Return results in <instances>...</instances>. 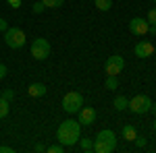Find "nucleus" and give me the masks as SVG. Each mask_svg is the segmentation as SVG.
I'll list each match as a JSON object with an SVG mask.
<instances>
[{
    "label": "nucleus",
    "instance_id": "nucleus-1",
    "mask_svg": "<svg viewBox=\"0 0 156 153\" xmlns=\"http://www.w3.org/2000/svg\"><path fill=\"white\" fill-rule=\"evenodd\" d=\"M56 139L62 147H73L75 143L81 139V124L79 120H65L60 122L58 130H56Z\"/></svg>",
    "mask_w": 156,
    "mask_h": 153
},
{
    "label": "nucleus",
    "instance_id": "nucleus-2",
    "mask_svg": "<svg viewBox=\"0 0 156 153\" xmlns=\"http://www.w3.org/2000/svg\"><path fill=\"white\" fill-rule=\"evenodd\" d=\"M117 149V135L112 130H100L94 139V151L96 153H112Z\"/></svg>",
    "mask_w": 156,
    "mask_h": 153
},
{
    "label": "nucleus",
    "instance_id": "nucleus-3",
    "mask_svg": "<svg viewBox=\"0 0 156 153\" xmlns=\"http://www.w3.org/2000/svg\"><path fill=\"white\" fill-rule=\"evenodd\" d=\"M83 106V95L79 91H69V93L62 97V110L67 114H77Z\"/></svg>",
    "mask_w": 156,
    "mask_h": 153
},
{
    "label": "nucleus",
    "instance_id": "nucleus-4",
    "mask_svg": "<svg viewBox=\"0 0 156 153\" xmlns=\"http://www.w3.org/2000/svg\"><path fill=\"white\" fill-rule=\"evenodd\" d=\"M4 42H6V46L9 48H23L25 46V31L23 29H19V27H9L6 31H4Z\"/></svg>",
    "mask_w": 156,
    "mask_h": 153
},
{
    "label": "nucleus",
    "instance_id": "nucleus-5",
    "mask_svg": "<svg viewBox=\"0 0 156 153\" xmlns=\"http://www.w3.org/2000/svg\"><path fill=\"white\" fill-rule=\"evenodd\" d=\"M127 108L131 110L133 114H146V112H150L152 101H150L148 95H133L129 99V104H127Z\"/></svg>",
    "mask_w": 156,
    "mask_h": 153
},
{
    "label": "nucleus",
    "instance_id": "nucleus-6",
    "mask_svg": "<svg viewBox=\"0 0 156 153\" xmlns=\"http://www.w3.org/2000/svg\"><path fill=\"white\" fill-rule=\"evenodd\" d=\"M31 56L36 60H46L50 56V42L44 37H37L34 39V46H31Z\"/></svg>",
    "mask_w": 156,
    "mask_h": 153
},
{
    "label": "nucleus",
    "instance_id": "nucleus-7",
    "mask_svg": "<svg viewBox=\"0 0 156 153\" xmlns=\"http://www.w3.org/2000/svg\"><path fill=\"white\" fill-rule=\"evenodd\" d=\"M123 68H125V60H123V56H119V54L110 56V58L106 60V64H104V71H106V75H112V77H117V75H119Z\"/></svg>",
    "mask_w": 156,
    "mask_h": 153
},
{
    "label": "nucleus",
    "instance_id": "nucleus-8",
    "mask_svg": "<svg viewBox=\"0 0 156 153\" xmlns=\"http://www.w3.org/2000/svg\"><path fill=\"white\" fill-rule=\"evenodd\" d=\"M148 27H150V23L146 19H142V17H135V19L129 21V31H131L133 35H146Z\"/></svg>",
    "mask_w": 156,
    "mask_h": 153
},
{
    "label": "nucleus",
    "instance_id": "nucleus-9",
    "mask_svg": "<svg viewBox=\"0 0 156 153\" xmlns=\"http://www.w3.org/2000/svg\"><path fill=\"white\" fill-rule=\"evenodd\" d=\"M96 118H98V114H96L94 108H81V110H79V124H83V126L94 124Z\"/></svg>",
    "mask_w": 156,
    "mask_h": 153
},
{
    "label": "nucleus",
    "instance_id": "nucleus-10",
    "mask_svg": "<svg viewBox=\"0 0 156 153\" xmlns=\"http://www.w3.org/2000/svg\"><path fill=\"white\" fill-rule=\"evenodd\" d=\"M133 52H135L137 58H148V56L154 54V46H152L150 42H137L135 48H133Z\"/></svg>",
    "mask_w": 156,
    "mask_h": 153
},
{
    "label": "nucleus",
    "instance_id": "nucleus-11",
    "mask_svg": "<svg viewBox=\"0 0 156 153\" xmlns=\"http://www.w3.org/2000/svg\"><path fill=\"white\" fill-rule=\"evenodd\" d=\"M27 93L31 95V97H42V95H46V85L44 83H31L29 89H27Z\"/></svg>",
    "mask_w": 156,
    "mask_h": 153
},
{
    "label": "nucleus",
    "instance_id": "nucleus-12",
    "mask_svg": "<svg viewBox=\"0 0 156 153\" xmlns=\"http://www.w3.org/2000/svg\"><path fill=\"white\" fill-rule=\"evenodd\" d=\"M121 132H123V139H125V141H129V143H133V141H135V137H137V130L133 128L131 124H125Z\"/></svg>",
    "mask_w": 156,
    "mask_h": 153
},
{
    "label": "nucleus",
    "instance_id": "nucleus-13",
    "mask_svg": "<svg viewBox=\"0 0 156 153\" xmlns=\"http://www.w3.org/2000/svg\"><path fill=\"white\" fill-rule=\"evenodd\" d=\"M127 104H129V99H127L125 95H117V97H115V108H117V112L125 110V108H127Z\"/></svg>",
    "mask_w": 156,
    "mask_h": 153
},
{
    "label": "nucleus",
    "instance_id": "nucleus-14",
    "mask_svg": "<svg viewBox=\"0 0 156 153\" xmlns=\"http://www.w3.org/2000/svg\"><path fill=\"white\" fill-rule=\"evenodd\" d=\"M104 87H106V89H110V91L119 89V79H117V77H112V75H108V79H106V83H104Z\"/></svg>",
    "mask_w": 156,
    "mask_h": 153
},
{
    "label": "nucleus",
    "instance_id": "nucleus-15",
    "mask_svg": "<svg viewBox=\"0 0 156 153\" xmlns=\"http://www.w3.org/2000/svg\"><path fill=\"white\" fill-rule=\"evenodd\" d=\"M79 147H81V151H94V141L92 139H79Z\"/></svg>",
    "mask_w": 156,
    "mask_h": 153
},
{
    "label": "nucleus",
    "instance_id": "nucleus-16",
    "mask_svg": "<svg viewBox=\"0 0 156 153\" xmlns=\"http://www.w3.org/2000/svg\"><path fill=\"white\" fill-rule=\"evenodd\" d=\"M42 2H44L46 8H58V6L65 4V0H42Z\"/></svg>",
    "mask_w": 156,
    "mask_h": 153
},
{
    "label": "nucleus",
    "instance_id": "nucleus-17",
    "mask_svg": "<svg viewBox=\"0 0 156 153\" xmlns=\"http://www.w3.org/2000/svg\"><path fill=\"white\" fill-rule=\"evenodd\" d=\"M96 6L100 11H108L112 6V0H96Z\"/></svg>",
    "mask_w": 156,
    "mask_h": 153
},
{
    "label": "nucleus",
    "instance_id": "nucleus-18",
    "mask_svg": "<svg viewBox=\"0 0 156 153\" xmlns=\"http://www.w3.org/2000/svg\"><path fill=\"white\" fill-rule=\"evenodd\" d=\"M6 114H9V101L0 97V118H4Z\"/></svg>",
    "mask_w": 156,
    "mask_h": 153
},
{
    "label": "nucleus",
    "instance_id": "nucleus-19",
    "mask_svg": "<svg viewBox=\"0 0 156 153\" xmlns=\"http://www.w3.org/2000/svg\"><path fill=\"white\" fill-rule=\"evenodd\" d=\"M46 151H48V153H62V151H65V147L58 143V145H50V147H46Z\"/></svg>",
    "mask_w": 156,
    "mask_h": 153
},
{
    "label": "nucleus",
    "instance_id": "nucleus-20",
    "mask_svg": "<svg viewBox=\"0 0 156 153\" xmlns=\"http://www.w3.org/2000/svg\"><path fill=\"white\" fill-rule=\"evenodd\" d=\"M146 21H148L150 25H156V8L148 11V17H146Z\"/></svg>",
    "mask_w": 156,
    "mask_h": 153
},
{
    "label": "nucleus",
    "instance_id": "nucleus-21",
    "mask_svg": "<svg viewBox=\"0 0 156 153\" xmlns=\"http://www.w3.org/2000/svg\"><path fill=\"white\" fill-rule=\"evenodd\" d=\"M12 95H15V91H12V89H4V91H2V93H0V97H2V99H6V101H9V99H12Z\"/></svg>",
    "mask_w": 156,
    "mask_h": 153
},
{
    "label": "nucleus",
    "instance_id": "nucleus-22",
    "mask_svg": "<svg viewBox=\"0 0 156 153\" xmlns=\"http://www.w3.org/2000/svg\"><path fill=\"white\" fill-rule=\"evenodd\" d=\"M44 8H46V6H44V2H42V0L34 4V12H37V15H40V12H44Z\"/></svg>",
    "mask_w": 156,
    "mask_h": 153
},
{
    "label": "nucleus",
    "instance_id": "nucleus-23",
    "mask_svg": "<svg viewBox=\"0 0 156 153\" xmlns=\"http://www.w3.org/2000/svg\"><path fill=\"white\" fill-rule=\"evenodd\" d=\"M135 145H137V147H146V137H135Z\"/></svg>",
    "mask_w": 156,
    "mask_h": 153
},
{
    "label": "nucleus",
    "instance_id": "nucleus-24",
    "mask_svg": "<svg viewBox=\"0 0 156 153\" xmlns=\"http://www.w3.org/2000/svg\"><path fill=\"white\" fill-rule=\"evenodd\" d=\"M6 2H9L11 8H19V6H21V0H6Z\"/></svg>",
    "mask_w": 156,
    "mask_h": 153
},
{
    "label": "nucleus",
    "instance_id": "nucleus-25",
    "mask_svg": "<svg viewBox=\"0 0 156 153\" xmlns=\"http://www.w3.org/2000/svg\"><path fill=\"white\" fill-rule=\"evenodd\" d=\"M0 153H12V147H6V145H0Z\"/></svg>",
    "mask_w": 156,
    "mask_h": 153
},
{
    "label": "nucleus",
    "instance_id": "nucleus-26",
    "mask_svg": "<svg viewBox=\"0 0 156 153\" xmlns=\"http://www.w3.org/2000/svg\"><path fill=\"white\" fill-rule=\"evenodd\" d=\"M6 29H9V25H6V21H4V19H0V31L4 33Z\"/></svg>",
    "mask_w": 156,
    "mask_h": 153
},
{
    "label": "nucleus",
    "instance_id": "nucleus-27",
    "mask_svg": "<svg viewBox=\"0 0 156 153\" xmlns=\"http://www.w3.org/2000/svg\"><path fill=\"white\" fill-rule=\"evenodd\" d=\"M6 66H4V64H0V79H4V77H6Z\"/></svg>",
    "mask_w": 156,
    "mask_h": 153
},
{
    "label": "nucleus",
    "instance_id": "nucleus-28",
    "mask_svg": "<svg viewBox=\"0 0 156 153\" xmlns=\"http://www.w3.org/2000/svg\"><path fill=\"white\" fill-rule=\"evenodd\" d=\"M34 149H36L37 153H42V151H46V147H44V145H40V143H37L36 147H34Z\"/></svg>",
    "mask_w": 156,
    "mask_h": 153
},
{
    "label": "nucleus",
    "instance_id": "nucleus-29",
    "mask_svg": "<svg viewBox=\"0 0 156 153\" xmlns=\"http://www.w3.org/2000/svg\"><path fill=\"white\" fill-rule=\"evenodd\" d=\"M148 31H150V35H156V25H150Z\"/></svg>",
    "mask_w": 156,
    "mask_h": 153
},
{
    "label": "nucleus",
    "instance_id": "nucleus-30",
    "mask_svg": "<svg viewBox=\"0 0 156 153\" xmlns=\"http://www.w3.org/2000/svg\"><path fill=\"white\" fill-rule=\"evenodd\" d=\"M150 110H152V112L156 114V104H152V108H150Z\"/></svg>",
    "mask_w": 156,
    "mask_h": 153
},
{
    "label": "nucleus",
    "instance_id": "nucleus-31",
    "mask_svg": "<svg viewBox=\"0 0 156 153\" xmlns=\"http://www.w3.org/2000/svg\"><path fill=\"white\" fill-rule=\"evenodd\" d=\"M154 130H156V120H154Z\"/></svg>",
    "mask_w": 156,
    "mask_h": 153
},
{
    "label": "nucleus",
    "instance_id": "nucleus-32",
    "mask_svg": "<svg viewBox=\"0 0 156 153\" xmlns=\"http://www.w3.org/2000/svg\"><path fill=\"white\" fill-rule=\"evenodd\" d=\"M152 2H154V4H156V0H152Z\"/></svg>",
    "mask_w": 156,
    "mask_h": 153
}]
</instances>
